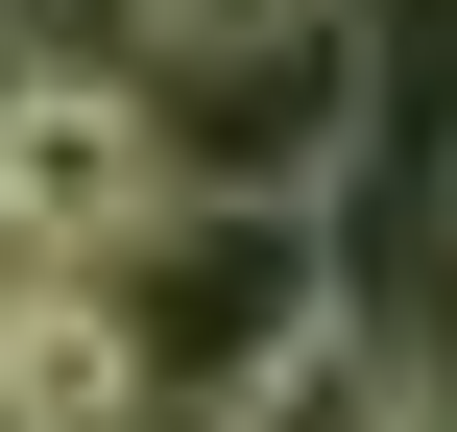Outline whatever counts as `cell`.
<instances>
[{"label":"cell","instance_id":"2","mask_svg":"<svg viewBox=\"0 0 457 432\" xmlns=\"http://www.w3.org/2000/svg\"><path fill=\"white\" fill-rule=\"evenodd\" d=\"M145 144H169V192H337L361 168V0L145 48Z\"/></svg>","mask_w":457,"mask_h":432},{"label":"cell","instance_id":"6","mask_svg":"<svg viewBox=\"0 0 457 432\" xmlns=\"http://www.w3.org/2000/svg\"><path fill=\"white\" fill-rule=\"evenodd\" d=\"M24 72H48V48H24V24H0V120H24Z\"/></svg>","mask_w":457,"mask_h":432},{"label":"cell","instance_id":"4","mask_svg":"<svg viewBox=\"0 0 457 432\" xmlns=\"http://www.w3.org/2000/svg\"><path fill=\"white\" fill-rule=\"evenodd\" d=\"M361 144L457 168V0H361Z\"/></svg>","mask_w":457,"mask_h":432},{"label":"cell","instance_id":"3","mask_svg":"<svg viewBox=\"0 0 457 432\" xmlns=\"http://www.w3.org/2000/svg\"><path fill=\"white\" fill-rule=\"evenodd\" d=\"M0 216L24 240H145L169 216V144H145V72H24V120H0Z\"/></svg>","mask_w":457,"mask_h":432},{"label":"cell","instance_id":"5","mask_svg":"<svg viewBox=\"0 0 457 432\" xmlns=\"http://www.w3.org/2000/svg\"><path fill=\"white\" fill-rule=\"evenodd\" d=\"M145 48H217V24H289V0H120Z\"/></svg>","mask_w":457,"mask_h":432},{"label":"cell","instance_id":"1","mask_svg":"<svg viewBox=\"0 0 457 432\" xmlns=\"http://www.w3.org/2000/svg\"><path fill=\"white\" fill-rule=\"evenodd\" d=\"M96 289H120V361H145L169 432H241L313 337H361L337 313V192H169L145 240H96Z\"/></svg>","mask_w":457,"mask_h":432}]
</instances>
